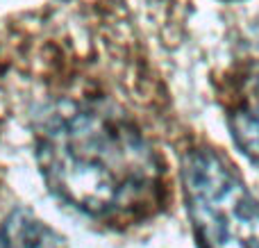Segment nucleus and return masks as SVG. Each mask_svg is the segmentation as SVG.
<instances>
[{
	"label": "nucleus",
	"instance_id": "1",
	"mask_svg": "<svg viewBox=\"0 0 259 248\" xmlns=\"http://www.w3.org/2000/svg\"><path fill=\"white\" fill-rule=\"evenodd\" d=\"M36 162L50 191L91 219L127 221L159 200L161 167L152 146L105 103H62L46 114Z\"/></svg>",
	"mask_w": 259,
	"mask_h": 248
},
{
	"label": "nucleus",
	"instance_id": "2",
	"mask_svg": "<svg viewBox=\"0 0 259 248\" xmlns=\"http://www.w3.org/2000/svg\"><path fill=\"white\" fill-rule=\"evenodd\" d=\"M182 185L200 248H259V203L221 155L189 150Z\"/></svg>",
	"mask_w": 259,
	"mask_h": 248
},
{
	"label": "nucleus",
	"instance_id": "3",
	"mask_svg": "<svg viewBox=\"0 0 259 248\" xmlns=\"http://www.w3.org/2000/svg\"><path fill=\"white\" fill-rule=\"evenodd\" d=\"M0 248H66V244L32 212L14 210L0 228Z\"/></svg>",
	"mask_w": 259,
	"mask_h": 248
},
{
	"label": "nucleus",
	"instance_id": "4",
	"mask_svg": "<svg viewBox=\"0 0 259 248\" xmlns=\"http://www.w3.org/2000/svg\"><path fill=\"white\" fill-rule=\"evenodd\" d=\"M232 135L241 153L259 167V107L241 109L232 116Z\"/></svg>",
	"mask_w": 259,
	"mask_h": 248
}]
</instances>
